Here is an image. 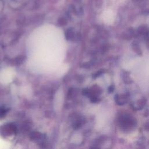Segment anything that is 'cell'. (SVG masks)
I'll return each mask as SVG.
<instances>
[{
	"label": "cell",
	"mask_w": 149,
	"mask_h": 149,
	"mask_svg": "<svg viewBox=\"0 0 149 149\" xmlns=\"http://www.w3.org/2000/svg\"><path fill=\"white\" fill-rule=\"evenodd\" d=\"M15 74V70L12 68H6L0 72V81L4 83H8L12 80Z\"/></svg>",
	"instance_id": "obj_1"
}]
</instances>
